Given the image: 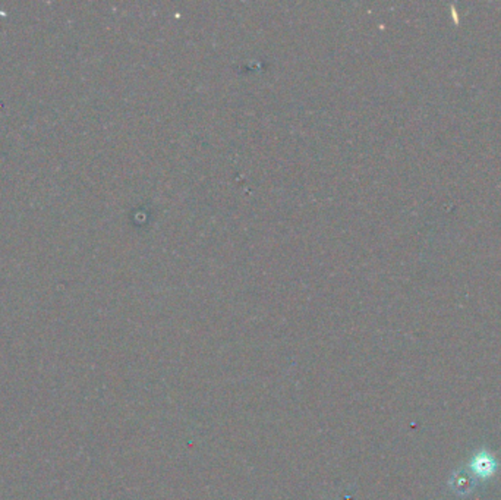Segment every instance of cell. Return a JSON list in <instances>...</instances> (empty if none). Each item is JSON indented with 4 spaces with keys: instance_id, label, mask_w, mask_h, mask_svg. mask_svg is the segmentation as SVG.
Returning a JSON list of instances; mask_svg holds the SVG:
<instances>
[{
    "instance_id": "obj_1",
    "label": "cell",
    "mask_w": 501,
    "mask_h": 500,
    "mask_svg": "<svg viewBox=\"0 0 501 500\" xmlns=\"http://www.w3.org/2000/svg\"><path fill=\"white\" fill-rule=\"evenodd\" d=\"M471 468L473 470V472L480 477H490V475L494 474L495 468H497V462L494 461V458L488 454H478L472 463Z\"/></svg>"
}]
</instances>
